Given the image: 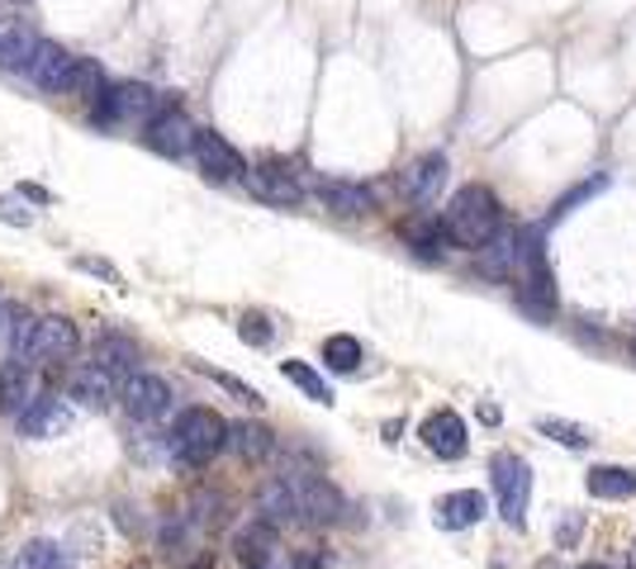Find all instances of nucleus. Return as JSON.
Instances as JSON below:
<instances>
[{
  "instance_id": "7",
  "label": "nucleus",
  "mask_w": 636,
  "mask_h": 569,
  "mask_svg": "<svg viewBox=\"0 0 636 569\" xmlns=\"http://www.w3.org/2000/svg\"><path fill=\"white\" fill-rule=\"evenodd\" d=\"M190 152H196V162H200V171L209 176V181H242V171H247V162H242V152L228 142L223 133H215V129H196V142H190Z\"/></svg>"
},
{
  "instance_id": "5",
  "label": "nucleus",
  "mask_w": 636,
  "mask_h": 569,
  "mask_svg": "<svg viewBox=\"0 0 636 569\" xmlns=\"http://www.w3.org/2000/svg\"><path fill=\"white\" fill-rule=\"evenodd\" d=\"M290 498H295V512L305 522H342L347 512V498L328 485L324 475H290Z\"/></svg>"
},
{
  "instance_id": "32",
  "label": "nucleus",
  "mask_w": 636,
  "mask_h": 569,
  "mask_svg": "<svg viewBox=\"0 0 636 569\" xmlns=\"http://www.w3.org/2000/svg\"><path fill=\"white\" fill-rule=\"evenodd\" d=\"M604 186H608V181H604V176H594V181H589V186H575V190H570V194H565V200L556 204V213H551V219H565V213H570L575 204H585V200H589V194H598V190H604Z\"/></svg>"
},
{
  "instance_id": "18",
  "label": "nucleus",
  "mask_w": 636,
  "mask_h": 569,
  "mask_svg": "<svg viewBox=\"0 0 636 569\" xmlns=\"http://www.w3.org/2000/svg\"><path fill=\"white\" fill-rule=\"evenodd\" d=\"M276 546H280V537H276V527L261 518V522H252V527H242L238 537H233V556L247 565V569H261V565H271V556H276Z\"/></svg>"
},
{
  "instance_id": "31",
  "label": "nucleus",
  "mask_w": 636,
  "mask_h": 569,
  "mask_svg": "<svg viewBox=\"0 0 636 569\" xmlns=\"http://www.w3.org/2000/svg\"><path fill=\"white\" fill-rule=\"evenodd\" d=\"M238 337L247 347H271V337H276V328L267 323L261 313H242V323H238Z\"/></svg>"
},
{
  "instance_id": "6",
  "label": "nucleus",
  "mask_w": 636,
  "mask_h": 569,
  "mask_svg": "<svg viewBox=\"0 0 636 569\" xmlns=\"http://www.w3.org/2000/svg\"><path fill=\"white\" fill-rule=\"evenodd\" d=\"M119 403L129 418L157 422V418L171 413V385L162 376H152V370H133V376L119 385Z\"/></svg>"
},
{
  "instance_id": "12",
  "label": "nucleus",
  "mask_w": 636,
  "mask_h": 569,
  "mask_svg": "<svg viewBox=\"0 0 636 569\" xmlns=\"http://www.w3.org/2000/svg\"><path fill=\"white\" fill-rule=\"evenodd\" d=\"M242 181H247V190L257 194V200H267V204H299L305 200V186L295 181V171H286L280 162H261V167H247L242 171Z\"/></svg>"
},
{
  "instance_id": "28",
  "label": "nucleus",
  "mask_w": 636,
  "mask_h": 569,
  "mask_svg": "<svg viewBox=\"0 0 636 569\" xmlns=\"http://www.w3.org/2000/svg\"><path fill=\"white\" fill-rule=\"evenodd\" d=\"M261 518H267L271 527H276V522H295V518H299L286 479H276V485H267V489H261Z\"/></svg>"
},
{
  "instance_id": "21",
  "label": "nucleus",
  "mask_w": 636,
  "mask_h": 569,
  "mask_svg": "<svg viewBox=\"0 0 636 569\" xmlns=\"http://www.w3.org/2000/svg\"><path fill=\"white\" fill-rule=\"evenodd\" d=\"M72 395H77L81 403H91V408H105V403L115 399V376H110L105 366H96V361L81 366L77 376H72Z\"/></svg>"
},
{
  "instance_id": "10",
  "label": "nucleus",
  "mask_w": 636,
  "mask_h": 569,
  "mask_svg": "<svg viewBox=\"0 0 636 569\" xmlns=\"http://www.w3.org/2000/svg\"><path fill=\"white\" fill-rule=\"evenodd\" d=\"M143 142L157 157H186L190 142H196V123H190V114H181V110H171V104H167V110H157L148 119Z\"/></svg>"
},
{
  "instance_id": "20",
  "label": "nucleus",
  "mask_w": 636,
  "mask_h": 569,
  "mask_svg": "<svg viewBox=\"0 0 636 569\" xmlns=\"http://www.w3.org/2000/svg\"><path fill=\"white\" fill-rule=\"evenodd\" d=\"M33 399V376H29V361L24 356H14V361L0 370V413L14 418L20 408Z\"/></svg>"
},
{
  "instance_id": "9",
  "label": "nucleus",
  "mask_w": 636,
  "mask_h": 569,
  "mask_svg": "<svg viewBox=\"0 0 636 569\" xmlns=\"http://www.w3.org/2000/svg\"><path fill=\"white\" fill-rule=\"evenodd\" d=\"M81 347V332L72 318H58V313H48V318H33V337H29V351H24V361L33 356H48V361H67V356H77Z\"/></svg>"
},
{
  "instance_id": "15",
  "label": "nucleus",
  "mask_w": 636,
  "mask_h": 569,
  "mask_svg": "<svg viewBox=\"0 0 636 569\" xmlns=\"http://www.w3.org/2000/svg\"><path fill=\"white\" fill-rule=\"evenodd\" d=\"M318 200H324L328 213H338V219H366L376 209V194L351 181H318Z\"/></svg>"
},
{
  "instance_id": "13",
  "label": "nucleus",
  "mask_w": 636,
  "mask_h": 569,
  "mask_svg": "<svg viewBox=\"0 0 636 569\" xmlns=\"http://www.w3.org/2000/svg\"><path fill=\"white\" fill-rule=\"evenodd\" d=\"M441 181H447V157H441V152H428V157H418L414 167L399 171V194H404L409 204L428 209V204L437 200Z\"/></svg>"
},
{
  "instance_id": "22",
  "label": "nucleus",
  "mask_w": 636,
  "mask_h": 569,
  "mask_svg": "<svg viewBox=\"0 0 636 569\" xmlns=\"http://www.w3.org/2000/svg\"><path fill=\"white\" fill-rule=\"evenodd\" d=\"M589 493L594 498H608V503H617V498H632L636 493V475L623 470V466H594L589 470Z\"/></svg>"
},
{
  "instance_id": "29",
  "label": "nucleus",
  "mask_w": 636,
  "mask_h": 569,
  "mask_svg": "<svg viewBox=\"0 0 636 569\" xmlns=\"http://www.w3.org/2000/svg\"><path fill=\"white\" fill-rule=\"evenodd\" d=\"M14 569H72L67 556L52 541H29L20 556H14Z\"/></svg>"
},
{
  "instance_id": "26",
  "label": "nucleus",
  "mask_w": 636,
  "mask_h": 569,
  "mask_svg": "<svg viewBox=\"0 0 636 569\" xmlns=\"http://www.w3.org/2000/svg\"><path fill=\"white\" fill-rule=\"evenodd\" d=\"M324 361H328V370H338V376H351V370L361 366V342H357V337H347V332L328 337V342H324Z\"/></svg>"
},
{
  "instance_id": "40",
  "label": "nucleus",
  "mask_w": 636,
  "mask_h": 569,
  "mask_svg": "<svg viewBox=\"0 0 636 569\" xmlns=\"http://www.w3.org/2000/svg\"><path fill=\"white\" fill-rule=\"evenodd\" d=\"M261 569H271V565H261Z\"/></svg>"
},
{
  "instance_id": "38",
  "label": "nucleus",
  "mask_w": 636,
  "mask_h": 569,
  "mask_svg": "<svg viewBox=\"0 0 636 569\" xmlns=\"http://www.w3.org/2000/svg\"><path fill=\"white\" fill-rule=\"evenodd\" d=\"M190 569H215V560H209V556H200L196 565H190Z\"/></svg>"
},
{
  "instance_id": "19",
  "label": "nucleus",
  "mask_w": 636,
  "mask_h": 569,
  "mask_svg": "<svg viewBox=\"0 0 636 569\" xmlns=\"http://www.w3.org/2000/svg\"><path fill=\"white\" fill-rule=\"evenodd\" d=\"M223 447L257 466V460H271L276 456V437H271V427H261V422H238V427H228Z\"/></svg>"
},
{
  "instance_id": "34",
  "label": "nucleus",
  "mask_w": 636,
  "mask_h": 569,
  "mask_svg": "<svg viewBox=\"0 0 636 569\" xmlns=\"http://www.w3.org/2000/svg\"><path fill=\"white\" fill-rule=\"evenodd\" d=\"M223 389H228V395H238L242 403H261V395H257V389L252 385H242V380H233V376H215Z\"/></svg>"
},
{
  "instance_id": "3",
  "label": "nucleus",
  "mask_w": 636,
  "mask_h": 569,
  "mask_svg": "<svg viewBox=\"0 0 636 569\" xmlns=\"http://www.w3.org/2000/svg\"><path fill=\"white\" fill-rule=\"evenodd\" d=\"M223 437H228V422L215 408H190L171 432V456L181 466H205V460H215L223 451Z\"/></svg>"
},
{
  "instance_id": "23",
  "label": "nucleus",
  "mask_w": 636,
  "mask_h": 569,
  "mask_svg": "<svg viewBox=\"0 0 636 569\" xmlns=\"http://www.w3.org/2000/svg\"><path fill=\"white\" fill-rule=\"evenodd\" d=\"M105 86H110V81H105V67L96 58H77L72 62V86H67V91H77L86 110H91V104L105 96Z\"/></svg>"
},
{
  "instance_id": "16",
  "label": "nucleus",
  "mask_w": 636,
  "mask_h": 569,
  "mask_svg": "<svg viewBox=\"0 0 636 569\" xmlns=\"http://www.w3.org/2000/svg\"><path fill=\"white\" fill-rule=\"evenodd\" d=\"M33 48H39V33L29 20H0V67L6 71H24Z\"/></svg>"
},
{
  "instance_id": "8",
  "label": "nucleus",
  "mask_w": 636,
  "mask_h": 569,
  "mask_svg": "<svg viewBox=\"0 0 636 569\" xmlns=\"http://www.w3.org/2000/svg\"><path fill=\"white\" fill-rule=\"evenodd\" d=\"M14 422H20V437H29V441L62 437L67 427H72V403L58 395H33L20 413H14Z\"/></svg>"
},
{
  "instance_id": "35",
  "label": "nucleus",
  "mask_w": 636,
  "mask_h": 569,
  "mask_svg": "<svg viewBox=\"0 0 636 569\" xmlns=\"http://www.w3.org/2000/svg\"><path fill=\"white\" fill-rule=\"evenodd\" d=\"M575 537H579V512H570V518L560 522V546H575Z\"/></svg>"
},
{
  "instance_id": "24",
  "label": "nucleus",
  "mask_w": 636,
  "mask_h": 569,
  "mask_svg": "<svg viewBox=\"0 0 636 569\" xmlns=\"http://www.w3.org/2000/svg\"><path fill=\"white\" fill-rule=\"evenodd\" d=\"M404 242H409L418 257H441V242H447V233H441V223H433L428 213H418V219L404 223Z\"/></svg>"
},
{
  "instance_id": "30",
  "label": "nucleus",
  "mask_w": 636,
  "mask_h": 569,
  "mask_svg": "<svg viewBox=\"0 0 636 569\" xmlns=\"http://www.w3.org/2000/svg\"><path fill=\"white\" fill-rule=\"evenodd\" d=\"M537 432L541 437H556L560 447H585L589 432L585 427H575V422H560V418H537Z\"/></svg>"
},
{
  "instance_id": "2",
  "label": "nucleus",
  "mask_w": 636,
  "mask_h": 569,
  "mask_svg": "<svg viewBox=\"0 0 636 569\" xmlns=\"http://www.w3.org/2000/svg\"><path fill=\"white\" fill-rule=\"evenodd\" d=\"M541 233L546 228L533 223V228H523V233L514 238V266H518V299H523V309L527 313H556V284H551V266H546V247H541Z\"/></svg>"
},
{
  "instance_id": "14",
  "label": "nucleus",
  "mask_w": 636,
  "mask_h": 569,
  "mask_svg": "<svg viewBox=\"0 0 636 569\" xmlns=\"http://www.w3.org/2000/svg\"><path fill=\"white\" fill-rule=\"evenodd\" d=\"M423 447H428L433 456L441 460H461L466 447H470V437H466V422L456 418V413H433V418H423Z\"/></svg>"
},
{
  "instance_id": "27",
  "label": "nucleus",
  "mask_w": 636,
  "mask_h": 569,
  "mask_svg": "<svg viewBox=\"0 0 636 569\" xmlns=\"http://www.w3.org/2000/svg\"><path fill=\"white\" fill-rule=\"evenodd\" d=\"M280 376H286L290 385L305 389V395H309L314 403H332V389H328V380L318 376V370H309L305 361H280Z\"/></svg>"
},
{
  "instance_id": "39",
  "label": "nucleus",
  "mask_w": 636,
  "mask_h": 569,
  "mask_svg": "<svg viewBox=\"0 0 636 569\" xmlns=\"http://www.w3.org/2000/svg\"><path fill=\"white\" fill-rule=\"evenodd\" d=\"M579 569H608V565H579Z\"/></svg>"
},
{
  "instance_id": "4",
  "label": "nucleus",
  "mask_w": 636,
  "mask_h": 569,
  "mask_svg": "<svg viewBox=\"0 0 636 569\" xmlns=\"http://www.w3.org/2000/svg\"><path fill=\"white\" fill-rule=\"evenodd\" d=\"M489 485L494 498H499V518L508 527H523L527 522V498H533V466L514 451H499L489 466Z\"/></svg>"
},
{
  "instance_id": "17",
  "label": "nucleus",
  "mask_w": 636,
  "mask_h": 569,
  "mask_svg": "<svg viewBox=\"0 0 636 569\" xmlns=\"http://www.w3.org/2000/svg\"><path fill=\"white\" fill-rule=\"evenodd\" d=\"M480 518H485V493H475V489H456L437 503V527L441 531H466Z\"/></svg>"
},
{
  "instance_id": "1",
  "label": "nucleus",
  "mask_w": 636,
  "mask_h": 569,
  "mask_svg": "<svg viewBox=\"0 0 636 569\" xmlns=\"http://www.w3.org/2000/svg\"><path fill=\"white\" fill-rule=\"evenodd\" d=\"M441 233H447L451 247H466V252H480V247L504 228V209L499 194L489 186H461L441 209Z\"/></svg>"
},
{
  "instance_id": "36",
  "label": "nucleus",
  "mask_w": 636,
  "mask_h": 569,
  "mask_svg": "<svg viewBox=\"0 0 636 569\" xmlns=\"http://www.w3.org/2000/svg\"><path fill=\"white\" fill-rule=\"evenodd\" d=\"M295 569H324V550H299Z\"/></svg>"
},
{
  "instance_id": "37",
  "label": "nucleus",
  "mask_w": 636,
  "mask_h": 569,
  "mask_svg": "<svg viewBox=\"0 0 636 569\" xmlns=\"http://www.w3.org/2000/svg\"><path fill=\"white\" fill-rule=\"evenodd\" d=\"M20 194H24V200H39V204H48V190H43V186H33V181H24V186H20Z\"/></svg>"
},
{
  "instance_id": "11",
  "label": "nucleus",
  "mask_w": 636,
  "mask_h": 569,
  "mask_svg": "<svg viewBox=\"0 0 636 569\" xmlns=\"http://www.w3.org/2000/svg\"><path fill=\"white\" fill-rule=\"evenodd\" d=\"M72 52H67L62 43H52V39H39V48H33V58H29V81L39 86V91H67V86H72Z\"/></svg>"
},
{
  "instance_id": "25",
  "label": "nucleus",
  "mask_w": 636,
  "mask_h": 569,
  "mask_svg": "<svg viewBox=\"0 0 636 569\" xmlns=\"http://www.w3.org/2000/svg\"><path fill=\"white\" fill-rule=\"evenodd\" d=\"M133 361H138V347L129 342V337H100V342H96V366H105L110 376L133 370Z\"/></svg>"
},
{
  "instance_id": "33",
  "label": "nucleus",
  "mask_w": 636,
  "mask_h": 569,
  "mask_svg": "<svg viewBox=\"0 0 636 569\" xmlns=\"http://www.w3.org/2000/svg\"><path fill=\"white\" fill-rule=\"evenodd\" d=\"M0 219L14 223V228H29V223H33V213H29L20 200H14V194H6V200H0Z\"/></svg>"
}]
</instances>
